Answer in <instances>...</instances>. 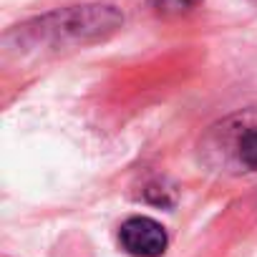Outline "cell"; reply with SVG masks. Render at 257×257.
<instances>
[{"mask_svg": "<svg viewBox=\"0 0 257 257\" xmlns=\"http://www.w3.org/2000/svg\"><path fill=\"white\" fill-rule=\"evenodd\" d=\"M121 247L134 257H159L167 249V232L152 217H132L121 224Z\"/></svg>", "mask_w": 257, "mask_h": 257, "instance_id": "1", "label": "cell"}, {"mask_svg": "<svg viewBox=\"0 0 257 257\" xmlns=\"http://www.w3.org/2000/svg\"><path fill=\"white\" fill-rule=\"evenodd\" d=\"M237 157L247 169H257V128H249L242 134L237 144Z\"/></svg>", "mask_w": 257, "mask_h": 257, "instance_id": "2", "label": "cell"}, {"mask_svg": "<svg viewBox=\"0 0 257 257\" xmlns=\"http://www.w3.org/2000/svg\"><path fill=\"white\" fill-rule=\"evenodd\" d=\"M149 3L154 6V11H159L164 16H179V13L197 8L202 0H149Z\"/></svg>", "mask_w": 257, "mask_h": 257, "instance_id": "3", "label": "cell"}]
</instances>
